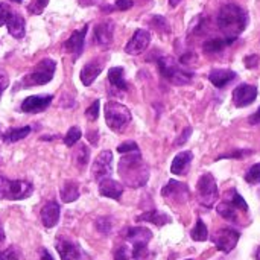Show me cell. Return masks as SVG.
I'll list each match as a JSON object with an SVG mask.
<instances>
[{"label":"cell","instance_id":"obj_6","mask_svg":"<svg viewBox=\"0 0 260 260\" xmlns=\"http://www.w3.org/2000/svg\"><path fill=\"white\" fill-rule=\"evenodd\" d=\"M34 186L27 181L21 180H8L0 174V200H11V201H18V200H26L32 195Z\"/></svg>","mask_w":260,"mask_h":260},{"label":"cell","instance_id":"obj_51","mask_svg":"<svg viewBox=\"0 0 260 260\" xmlns=\"http://www.w3.org/2000/svg\"><path fill=\"white\" fill-rule=\"evenodd\" d=\"M180 2H181V0H169V3H171L172 6H177V5H178Z\"/></svg>","mask_w":260,"mask_h":260},{"label":"cell","instance_id":"obj_24","mask_svg":"<svg viewBox=\"0 0 260 260\" xmlns=\"http://www.w3.org/2000/svg\"><path fill=\"white\" fill-rule=\"evenodd\" d=\"M108 81L113 85V88H117L120 91L128 90V84L125 81V72L122 67H111L108 72Z\"/></svg>","mask_w":260,"mask_h":260},{"label":"cell","instance_id":"obj_34","mask_svg":"<svg viewBox=\"0 0 260 260\" xmlns=\"http://www.w3.org/2000/svg\"><path fill=\"white\" fill-rule=\"evenodd\" d=\"M245 181L250 184H259L260 183V163L251 166L245 174Z\"/></svg>","mask_w":260,"mask_h":260},{"label":"cell","instance_id":"obj_48","mask_svg":"<svg viewBox=\"0 0 260 260\" xmlns=\"http://www.w3.org/2000/svg\"><path fill=\"white\" fill-rule=\"evenodd\" d=\"M87 139L93 143V145H96L98 143V140H99V134L96 133V131H93V133H88L87 134Z\"/></svg>","mask_w":260,"mask_h":260},{"label":"cell","instance_id":"obj_35","mask_svg":"<svg viewBox=\"0 0 260 260\" xmlns=\"http://www.w3.org/2000/svg\"><path fill=\"white\" fill-rule=\"evenodd\" d=\"M230 193H232V197H230V200H229V201H230V203H232L238 210L247 212V210H248V206H247V203L244 201V198H242L236 190H232Z\"/></svg>","mask_w":260,"mask_h":260},{"label":"cell","instance_id":"obj_11","mask_svg":"<svg viewBox=\"0 0 260 260\" xmlns=\"http://www.w3.org/2000/svg\"><path fill=\"white\" fill-rule=\"evenodd\" d=\"M257 98V88L250 84H241L233 91V104L238 108L251 105Z\"/></svg>","mask_w":260,"mask_h":260},{"label":"cell","instance_id":"obj_43","mask_svg":"<svg viewBox=\"0 0 260 260\" xmlns=\"http://www.w3.org/2000/svg\"><path fill=\"white\" fill-rule=\"evenodd\" d=\"M133 5H134L133 0H117V2L114 3L116 9H119V11H126V9L133 8Z\"/></svg>","mask_w":260,"mask_h":260},{"label":"cell","instance_id":"obj_10","mask_svg":"<svg viewBox=\"0 0 260 260\" xmlns=\"http://www.w3.org/2000/svg\"><path fill=\"white\" fill-rule=\"evenodd\" d=\"M161 195L177 204H184L189 197H190V192H189V187L184 184V183H180V181H175V180H171L161 190Z\"/></svg>","mask_w":260,"mask_h":260},{"label":"cell","instance_id":"obj_46","mask_svg":"<svg viewBox=\"0 0 260 260\" xmlns=\"http://www.w3.org/2000/svg\"><path fill=\"white\" fill-rule=\"evenodd\" d=\"M248 122H250V125H253V126H260V108L256 113H253V114L248 117Z\"/></svg>","mask_w":260,"mask_h":260},{"label":"cell","instance_id":"obj_9","mask_svg":"<svg viewBox=\"0 0 260 260\" xmlns=\"http://www.w3.org/2000/svg\"><path fill=\"white\" fill-rule=\"evenodd\" d=\"M113 171V152L111 151H102L91 166V174L96 181H101L104 178H108Z\"/></svg>","mask_w":260,"mask_h":260},{"label":"cell","instance_id":"obj_15","mask_svg":"<svg viewBox=\"0 0 260 260\" xmlns=\"http://www.w3.org/2000/svg\"><path fill=\"white\" fill-rule=\"evenodd\" d=\"M113 34H114V24L113 21H104L96 24L94 27V43L102 46V47H108L113 41Z\"/></svg>","mask_w":260,"mask_h":260},{"label":"cell","instance_id":"obj_8","mask_svg":"<svg viewBox=\"0 0 260 260\" xmlns=\"http://www.w3.org/2000/svg\"><path fill=\"white\" fill-rule=\"evenodd\" d=\"M239 238H241L239 232H236L233 229H221L213 235V242H215V245H216V248L219 251L230 253L238 245Z\"/></svg>","mask_w":260,"mask_h":260},{"label":"cell","instance_id":"obj_7","mask_svg":"<svg viewBox=\"0 0 260 260\" xmlns=\"http://www.w3.org/2000/svg\"><path fill=\"white\" fill-rule=\"evenodd\" d=\"M197 193H198V201L204 207H212L216 203L219 193H218L216 180L213 178L212 174L206 172L200 177L197 184Z\"/></svg>","mask_w":260,"mask_h":260},{"label":"cell","instance_id":"obj_47","mask_svg":"<svg viewBox=\"0 0 260 260\" xmlns=\"http://www.w3.org/2000/svg\"><path fill=\"white\" fill-rule=\"evenodd\" d=\"M40 260H53V257L50 256V253L46 248H41L40 250Z\"/></svg>","mask_w":260,"mask_h":260},{"label":"cell","instance_id":"obj_32","mask_svg":"<svg viewBox=\"0 0 260 260\" xmlns=\"http://www.w3.org/2000/svg\"><path fill=\"white\" fill-rule=\"evenodd\" d=\"M81 137H82L81 129H79L78 126H72V128L67 131V134L64 136V143H66L69 148H72L73 145H76V143L79 142Z\"/></svg>","mask_w":260,"mask_h":260},{"label":"cell","instance_id":"obj_1","mask_svg":"<svg viewBox=\"0 0 260 260\" xmlns=\"http://www.w3.org/2000/svg\"><path fill=\"white\" fill-rule=\"evenodd\" d=\"M248 14L244 8L236 3H227L219 9L216 24L225 38L235 41L248 26Z\"/></svg>","mask_w":260,"mask_h":260},{"label":"cell","instance_id":"obj_44","mask_svg":"<svg viewBox=\"0 0 260 260\" xmlns=\"http://www.w3.org/2000/svg\"><path fill=\"white\" fill-rule=\"evenodd\" d=\"M192 134V128L189 126V128H186L184 131H183V134L180 136V139H177V142H175V145L177 146H181V145H184L186 142H187V139H189V136Z\"/></svg>","mask_w":260,"mask_h":260},{"label":"cell","instance_id":"obj_16","mask_svg":"<svg viewBox=\"0 0 260 260\" xmlns=\"http://www.w3.org/2000/svg\"><path fill=\"white\" fill-rule=\"evenodd\" d=\"M99 193L105 198H111V200L119 201L122 193H123V186L108 177V178H104L99 181Z\"/></svg>","mask_w":260,"mask_h":260},{"label":"cell","instance_id":"obj_39","mask_svg":"<svg viewBox=\"0 0 260 260\" xmlns=\"http://www.w3.org/2000/svg\"><path fill=\"white\" fill-rule=\"evenodd\" d=\"M151 23H152L158 30H161V32H169V24H168L166 18H163V17H160V15H155V17L152 18Z\"/></svg>","mask_w":260,"mask_h":260},{"label":"cell","instance_id":"obj_27","mask_svg":"<svg viewBox=\"0 0 260 260\" xmlns=\"http://www.w3.org/2000/svg\"><path fill=\"white\" fill-rule=\"evenodd\" d=\"M30 133V126H23V128H11L3 134V142L5 143H15L24 137H27Z\"/></svg>","mask_w":260,"mask_h":260},{"label":"cell","instance_id":"obj_13","mask_svg":"<svg viewBox=\"0 0 260 260\" xmlns=\"http://www.w3.org/2000/svg\"><path fill=\"white\" fill-rule=\"evenodd\" d=\"M53 101L52 94H46V96H29L21 102V111L23 113H29V114H35V113H41L44 111Z\"/></svg>","mask_w":260,"mask_h":260},{"label":"cell","instance_id":"obj_19","mask_svg":"<svg viewBox=\"0 0 260 260\" xmlns=\"http://www.w3.org/2000/svg\"><path fill=\"white\" fill-rule=\"evenodd\" d=\"M209 79L215 87L224 88L236 79V73L229 69H213L209 75Z\"/></svg>","mask_w":260,"mask_h":260},{"label":"cell","instance_id":"obj_41","mask_svg":"<svg viewBox=\"0 0 260 260\" xmlns=\"http://www.w3.org/2000/svg\"><path fill=\"white\" fill-rule=\"evenodd\" d=\"M96 227L101 233H108L111 230V222L107 218H101L96 221Z\"/></svg>","mask_w":260,"mask_h":260},{"label":"cell","instance_id":"obj_28","mask_svg":"<svg viewBox=\"0 0 260 260\" xmlns=\"http://www.w3.org/2000/svg\"><path fill=\"white\" fill-rule=\"evenodd\" d=\"M139 221L152 222V224L161 227V225L168 224L171 219H169L168 215H165V213H161V212H158V210H151V212H146V213H143L142 216H139Z\"/></svg>","mask_w":260,"mask_h":260},{"label":"cell","instance_id":"obj_25","mask_svg":"<svg viewBox=\"0 0 260 260\" xmlns=\"http://www.w3.org/2000/svg\"><path fill=\"white\" fill-rule=\"evenodd\" d=\"M59 197L62 203H73L79 198V187L75 181H66L59 189Z\"/></svg>","mask_w":260,"mask_h":260},{"label":"cell","instance_id":"obj_18","mask_svg":"<svg viewBox=\"0 0 260 260\" xmlns=\"http://www.w3.org/2000/svg\"><path fill=\"white\" fill-rule=\"evenodd\" d=\"M102 69H104L102 59H93V61L87 62L81 70V82L87 87L91 85L94 82V79L98 78V75L102 72Z\"/></svg>","mask_w":260,"mask_h":260},{"label":"cell","instance_id":"obj_30","mask_svg":"<svg viewBox=\"0 0 260 260\" xmlns=\"http://www.w3.org/2000/svg\"><path fill=\"white\" fill-rule=\"evenodd\" d=\"M190 236H192V239H193V241H197V242H204V241H207V238H209V232H207L206 224H204L201 219H198V221H197V225L192 229Z\"/></svg>","mask_w":260,"mask_h":260},{"label":"cell","instance_id":"obj_38","mask_svg":"<svg viewBox=\"0 0 260 260\" xmlns=\"http://www.w3.org/2000/svg\"><path fill=\"white\" fill-rule=\"evenodd\" d=\"M11 12H12L11 6H9L8 3L0 2V26L6 24V21H8V18H9Z\"/></svg>","mask_w":260,"mask_h":260},{"label":"cell","instance_id":"obj_40","mask_svg":"<svg viewBox=\"0 0 260 260\" xmlns=\"http://www.w3.org/2000/svg\"><path fill=\"white\" fill-rule=\"evenodd\" d=\"M117 151H119L120 154H128V152L139 151V146H137V143H134V142H125V143H122V145L117 146Z\"/></svg>","mask_w":260,"mask_h":260},{"label":"cell","instance_id":"obj_20","mask_svg":"<svg viewBox=\"0 0 260 260\" xmlns=\"http://www.w3.org/2000/svg\"><path fill=\"white\" fill-rule=\"evenodd\" d=\"M56 251H58L61 260H78L81 257L79 247L75 242L66 241V239H61L56 242Z\"/></svg>","mask_w":260,"mask_h":260},{"label":"cell","instance_id":"obj_53","mask_svg":"<svg viewBox=\"0 0 260 260\" xmlns=\"http://www.w3.org/2000/svg\"><path fill=\"white\" fill-rule=\"evenodd\" d=\"M257 260H260V248L257 250Z\"/></svg>","mask_w":260,"mask_h":260},{"label":"cell","instance_id":"obj_42","mask_svg":"<svg viewBox=\"0 0 260 260\" xmlns=\"http://www.w3.org/2000/svg\"><path fill=\"white\" fill-rule=\"evenodd\" d=\"M8 85H9V76L3 69H0V98L5 93V90L8 88Z\"/></svg>","mask_w":260,"mask_h":260},{"label":"cell","instance_id":"obj_49","mask_svg":"<svg viewBox=\"0 0 260 260\" xmlns=\"http://www.w3.org/2000/svg\"><path fill=\"white\" fill-rule=\"evenodd\" d=\"M79 3H81L82 6H91V5H96L98 0H79Z\"/></svg>","mask_w":260,"mask_h":260},{"label":"cell","instance_id":"obj_4","mask_svg":"<svg viewBox=\"0 0 260 260\" xmlns=\"http://www.w3.org/2000/svg\"><path fill=\"white\" fill-rule=\"evenodd\" d=\"M56 70V62L50 58L41 59L29 75H26L21 81L20 85L23 87H35V85H44L49 81H52L53 75Z\"/></svg>","mask_w":260,"mask_h":260},{"label":"cell","instance_id":"obj_36","mask_svg":"<svg viewBox=\"0 0 260 260\" xmlns=\"http://www.w3.org/2000/svg\"><path fill=\"white\" fill-rule=\"evenodd\" d=\"M99 107H101V102L99 101H94L85 111V117L90 120V122H94L98 117H99Z\"/></svg>","mask_w":260,"mask_h":260},{"label":"cell","instance_id":"obj_26","mask_svg":"<svg viewBox=\"0 0 260 260\" xmlns=\"http://www.w3.org/2000/svg\"><path fill=\"white\" fill-rule=\"evenodd\" d=\"M232 43H233V40H229V38H213V40H207L203 44V50L206 53H218L224 47L230 46Z\"/></svg>","mask_w":260,"mask_h":260},{"label":"cell","instance_id":"obj_31","mask_svg":"<svg viewBox=\"0 0 260 260\" xmlns=\"http://www.w3.org/2000/svg\"><path fill=\"white\" fill-rule=\"evenodd\" d=\"M88 158H90V149H88L85 145H79V148L75 151V160H76L78 166H79V168L87 166Z\"/></svg>","mask_w":260,"mask_h":260},{"label":"cell","instance_id":"obj_23","mask_svg":"<svg viewBox=\"0 0 260 260\" xmlns=\"http://www.w3.org/2000/svg\"><path fill=\"white\" fill-rule=\"evenodd\" d=\"M128 244L131 245H136V244H143V245H148V242L151 241L152 238V233L148 230V229H143V227H134V229H128L126 230V235H125Z\"/></svg>","mask_w":260,"mask_h":260},{"label":"cell","instance_id":"obj_29","mask_svg":"<svg viewBox=\"0 0 260 260\" xmlns=\"http://www.w3.org/2000/svg\"><path fill=\"white\" fill-rule=\"evenodd\" d=\"M218 213L227 219V221H232V222H238V209L230 203V201H224L221 203L218 207H216Z\"/></svg>","mask_w":260,"mask_h":260},{"label":"cell","instance_id":"obj_45","mask_svg":"<svg viewBox=\"0 0 260 260\" xmlns=\"http://www.w3.org/2000/svg\"><path fill=\"white\" fill-rule=\"evenodd\" d=\"M257 64H259V56L257 55H250V56L245 58V66L248 69H254V67H257Z\"/></svg>","mask_w":260,"mask_h":260},{"label":"cell","instance_id":"obj_37","mask_svg":"<svg viewBox=\"0 0 260 260\" xmlns=\"http://www.w3.org/2000/svg\"><path fill=\"white\" fill-rule=\"evenodd\" d=\"M18 257H20V251L15 247L0 251V260H18Z\"/></svg>","mask_w":260,"mask_h":260},{"label":"cell","instance_id":"obj_33","mask_svg":"<svg viewBox=\"0 0 260 260\" xmlns=\"http://www.w3.org/2000/svg\"><path fill=\"white\" fill-rule=\"evenodd\" d=\"M47 3H49V0H30L27 5V11L32 15H40L46 9Z\"/></svg>","mask_w":260,"mask_h":260},{"label":"cell","instance_id":"obj_17","mask_svg":"<svg viewBox=\"0 0 260 260\" xmlns=\"http://www.w3.org/2000/svg\"><path fill=\"white\" fill-rule=\"evenodd\" d=\"M59 213H61V209L59 206L55 203V201H49L43 209H41V222L46 229H52L58 224L59 221Z\"/></svg>","mask_w":260,"mask_h":260},{"label":"cell","instance_id":"obj_14","mask_svg":"<svg viewBox=\"0 0 260 260\" xmlns=\"http://www.w3.org/2000/svg\"><path fill=\"white\" fill-rule=\"evenodd\" d=\"M87 30H88V26H82L81 29L75 30L69 40L64 43V47L67 52H70L72 55H75V58L81 56L82 50H84V43H85V35H87Z\"/></svg>","mask_w":260,"mask_h":260},{"label":"cell","instance_id":"obj_5","mask_svg":"<svg viewBox=\"0 0 260 260\" xmlns=\"http://www.w3.org/2000/svg\"><path fill=\"white\" fill-rule=\"evenodd\" d=\"M133 116H131V111L128 110V107L119 104V102H114V101H110L105 104V120H107V125L108 128H111L113 131L116 133H120L123 131L128 123L131 122Z\"/></svg>","mask_w":260,"mask_h":260},{"label":"cell","instance_id":"obj_12","mask_svg":"<svg viewBox=\"0 0 260 260\" xmlns=\"http://www.w3.org/2000/svg\"><path fill=\"white\" fill-rule=\"evenodd\" d=\"M149 43H151V34L146 29H137L133 38L128 41L125 52L129 55H140L148 49Z\"/></svg>","mask_w":260,"mask_h":260},{"label":"cell","instance_id":"obj_52","mask_svg":"<svg viewBox=\"0 0 260 260\" xmlns=\"http://www.w3.org/2000/svg\"><path fill=\"white\" fill-rule=\"evenodd\" d=\"M11 2H15V3H21L23 0H11Z\"/></svg>","mask_w":260,"mask_h":260},{"label":"cell","instance_id":"obj_2","mask_svg":"<svg viewBox=\"0 0 260 260\" xmlns=\"http://www.w3.org/2000/svg\"><path fill=\"white\" fill-rule=\"evenodd\" d=\"M119 175L122 181L129 187H142L148 183L149 168L143 161L139 151L123 154L119 161Z\"/></svg>","mask_w":260,"mask_h":260},{"label":"cell","instance_id":"obj_22","mask_svg":"<svg viewBox=\"0 0 260 260\" xmlns=\"http://www.w3.org/2000/svg\"><path fill=\"white\" fill-rule=\"evenodd\" d=\"M192 158H193V154L190 151H183V152L177 154L171 165V172L175 175H184L187 168L192 163Z\"/></svg>","mask_w":260,"mask_h":260},{"label":"cell","instance_id":"obj_21","mask_svg":"<svg viewBox=\"0 0 260 260\" xmlns=\"http://www.w3.org/2000/svg\"><path fill=\"white\" fill-rule=\"evenodd\" d=\"M6 26H8V32L14 37V38H23L24 37V32H26V23H24V18L18 14V12H11L8 21H6Z\"/></svg>","mask_w":260,"mask_h":260},{"label":"cell","instance_id":"obj_3","mask_svg":"<svg viewBox=\"0 0 260 260\" xmlns=\"http://www.w3.org/2000/svg\"><path fill=\"white\" fill-rule=\"evenodd\" d=\"M158 69H160L161 76L175 85H186L192 81V76H193L192 72H187L183 67H180L177 59L169 55L161 56L158 59Z\"/></svg>","mask_w":260,"mask_h":260},{"label":"cell","instance_id":"obj_50","mask_svg":"<svg viewBox=\"0 0 260 260\" xmlns=\"http://www.w3.org/2000/svg\"><path fill=\"white\" fill-rule=\"evenodd\" d=\"M5 241V232H3V227H2V222H0V242Z\"/></svg>","mask_w":260,"mask_h":260}]
</instances>
